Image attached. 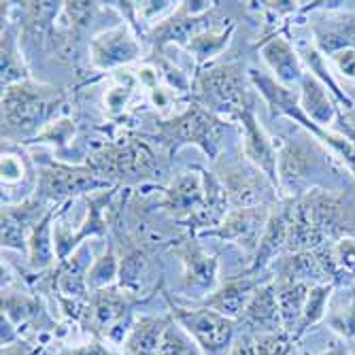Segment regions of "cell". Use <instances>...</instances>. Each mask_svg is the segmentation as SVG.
Instances as JSON below:
<instances>
[{
    "label": "cell",
    "mask_w": 355,
    "mask_h": 355,
    "mask_svg": "<svg viewBox=\"0 0 355 355\" xmlns=\"http://www.w3.org/2000/svg\"><path fill=\"white\" fill-rule=\"evenodd\" d=\"M219 3H211V0H187V3H179V7L162 19L157 26L149 30V41L153 43L155 55H162V49L166 45H181L185 47L198 32L215 26L213 13Z\"/></svg>",
    "instance_id": "10"
},
{
    "label": "cell",
    "mask_w": 355,
    "mask_h": 355,
    "mask_svg": "<svg viewBox=\"0 0 355 355\" xmlns=\"http://www.w3.org/2000/svg\"><path fill=\"white\" fill-rule=\"evenodd\" d=\"M275 289H277V300H279V311H281V319H283V330L289 334H296L298 324L304 313V304L309 300V292L315 285H306V283H287V281H275Z\"/></svg>",
    "instance_id": "34"
},
{
    "label": "cell",
    "mask_w": 355,
    "mask_h": 355,
    "mask_svg": "<svg viewBox=\"0 0 355 355\" xmlns=\"http://www.w3.org/2000/svg\"><path fill=\"white\" fill-rule=\"evenodd\" d=\"M334 69L349 81H355V49H343L330 55Z\"/></svg>",
    "instance_id": "45"
},
{
    "label": "cell",
    "mask_w": 355,
    "mask_h": 355,
    "mask_svg": "<svg viewBox=\"0 0 355 355\" xmlns=\"http://www.w3.org/2000/svg\"><path fill=\"white\" fill-rule=\"evenodd\" d=\"M225 130H228L225 119L196 103H189L175 117L157 121L153 139L166 147L168 155L177 153L185 145H196L209 159H217L223 149Z\"/></svg>",
    "instance_id": "3"
},
{
    "label": "cell",
    "mask_w": 355,
    "mask_h": 355,
    "mask_svg": "<svg viewBox=\"0 0 355 355\" xmlns=\"http://www.w3.org/2000/svg\"><path fill=\"white\" fill-rule=\"evenodd\" d=\"M298 101H300V107L306 113V117L313 123H317L319 128L330 130V125L336 119H340V113L336 111V103L332 101L328 87L311 73H306L300 83Z\"/></svg>",
    "instance_id": "27"
},
{
    "label": "cell",
    "mask_w": 355,
    "mask_h": 355,
    "mask_svg": "<svg viewBox=\"0 0 355 355\" xmlns=\"http://www.w3.org/2000/svg\"><path fill=\"white\" fill-rule=\"evenodd\" d=\"M0 181H3V193L15 189L17 185H24L30 177L28 159L19 153L5 151L3 149V162H0Z\"/></svg>",
    "instance_id": "38"
},
{
    "label": "cell",
    "mask_w": 355,
    "mask_h": 355,
    "mask_svg": "<svg viewBox=\"0 0 355 355\" xmlns=\"http://www.w3.org/2000/svg\"><path fill=\"white\" fill-rule=\"evenodd\" d=\"M85 166L111 185H119L121 181L153 177L157 171V159L153 149L143 139L125 137L92 151L85 159Z\"/></svg>",
    "instance_id": "6"
},
{
    "label": "cell",
    "mask_w": 355,
    "mask_h": 355,
    "mask_svg": "<svg viewBox=\"0 0 355 355\" xmlns=\"http://www.w3.org/2000/svg\"><path fill=\"white\" fill-rule=\"evenodd\" d=\"M3 355H32V345L26 340H17L9 347H3Z\"/></svg>",
    "instance_id": "47"
},
{
    "label": "cell",
    "mask_w": 355,
    "mask_h": 355,
    "mask_svg": "<svg viewBox=\"0 0 355 355\" xmlns=\"http://www.w3.org/2000/svg\"><path fill=\"white\" fill-rule=\"evenodd\" d=\"M324 266L332 285H347L355 281V239L340 236L313 251Z\"/></svg>",
    "instance_id": "26"
},
{
    "label": "cell",
    "mask_w": 355,
    "mask_h": 355,
    "mask_svg": "<svg viewBox=\"0 0 355 355\" xmlns=\"http://www.w3.org/2000/svg\"><path fill=\"white\" fill-rule=\"evenodd\" d=\"M132 89H135V77H130V75H128L125 83H123V79H121L117 85H113V87L105 94V109H107V113L113 115V117L121 115L123 109L128 107V101H130Z\"/></svg>",
    "instance_id": "42"
},
{
    "label": "cell",
    "mask_w": 355,
    "mask_h": 355,
    "mask_svg": "<svg viewBox=\"0 0 355 355\" xmlns=\"http://www.w3.org/2000/svg\"><path fill=\"white\" fill-rule=\"evenodd\" d=\"M67 94L32 79L3 89V143L35 141L62 109Z\"/></svg>",
    "instance_id": "1"
},
{
    "label": "cell",
    "mask_w": 355,
    "mask_h": 355,
    "mask_svg": "<svg viewBox=\"0 0 355 355\" xmlns=\"http://www.w3.org/2000/svg\"><path fill=\"white\" fill-rule=\"evenodd\" d=\"M117 279H119V257L113 247H107V251L96 257L87 270V287L89 292H98V289L117 285Z\"/></svg>",
    "instance_id": "35"
},
{
    "label": "cell",
    "mask_w": 355,
    "mask_h": 355,
    "mask_svg": "<svg viewBox=\"0 0 355 355\" xmlns=\"http://www.w3.org/2000/svg\"><path fill=\"white\" fill-rule=\"evenodd\" d=\"M289 217H292V198H285L272 205L270 219L266 223V230L257 245L255 255L251 257L249 266L243 270L245 275L262 277V272L277 262V255L287 251V236H289Z\"/></svg>",
    "instance_id": "19"
},
{
    "label": "cell",
    "mask_w": 355,
    "mask_h": 355,
    "mask_svg": "<svg viewBox=\"0 0 355 355\" xmlns=\"http://www.w3.org/2000/svg\"><path fill=\"white\" fill-rule=\"evenodd\" d=\"M275 281L306 283V285L330 283L324 266H321V262L317 260V255L313 251H298V253H289L287 257H281L277 262Z\"/></svg>",
    "instance_id": "32"
},
{
    "label": "cell",
    "mask_w": 355,
    "mask_h": 355,
    "mask_svg": "<svg viewBox=\"0 0 355 355\" xmlns=\"http://www.w3.org/2000/svg\"><path fill=\"white\" fill-rule=\"evenodd\" d=\"M51 355H119V353H115L111 347H107L105 340L94 338V340L79 345V347H60Z\"/></svg>",
    "instance_id": "44"
},
{
    "label": "cell",
    "mask_w": 355,
    "mask_h": 355,
    "mask_svg": "<svg viewBox=\"0 0 355 355\" xmlns=\"http://www.w3.org/2000/svg\"><path fill=\"white\" fill-rule=\"evenodd\" d=\"M55 205H47L39 196H28L17 205H3L0 223H3V249L28 251V239L32 230Z\"/></svg>",
    "instance_id": "13"
},
{
    "label": "cell",
    "mask_w": 355,
    "mask_h": 355,
    "mask_svg": "<svg viewBox=\"0 0 355 355\" xmlns=\"http://www.w3.org/2000/svg\"><path fill=\"white\" fill-rule=\"evenodd\" d=\"M332 289H334L332 283H324V285L311 287L309 300L304 304V313H302V319H300L294 338H298L302 332H306L311 326H315L317 321L326 315V309H328V302H330V296H332Z\"/></svg>",
    "instance_id": "36"
},
{
    "label": "cell",
    "mask_w": 355,
    "mask_h": 355,
    "mask_svg": "<svg viewBox=\"0 0 355 355\" xmlns=\"http://www.w3.org/2000/svg\"><path fill=\"white\" fill-rule=\"evenodd\" d=\"M159 355H205V351L173 319L171 326L164 332L162 347H159Z\"/></svg>",
    "instance_id": "37"
},
{
    "label": "cell",
    "mask_w": 355,
    "mask_h": 355,
    "mask_svg": "<svg viewBox=\"0 0 355 355\" xmlns=\"http://www.w3.org/2000/svg\"><path fill=\"white\" fill-rule=\"evenodd\" d=\"M330 328L345 338H355V298L330 317Z\"/></svg>",
    "instance_id": "43"
},
{
    "label": "cell",
    "mask_w": 355,
    "mask_h": 355,
    "mask_svg": "<svg viewBox=\"0 0 355 355\" xmlns=\"http://www.w3.org/2000/svg\"><path fill=\"white\" fill-rule=\"evenodd\" d=\"M262 53V60L266 62V67L272 73V79L281 83L287 89H300V83L306 75L300 53L294 49L292 41H289L283 32H270L262 39V43H257Z\"/></svg>",
    "instance_id": "17"
},
{
    "label": "cell",
    "mask_w": 355,
    "mask_h": 355,
    "mask_svg": "<svg viewBox=\"0 0 355 355\" xmlns=\"http://www.w3.org/2000/svg\"><path fill=\"white\" fill-rule=\"evenodd\" d=\"M64 3H21L17 11L21 13V45L37 49L55 41L58 17Z\"/></svg>",
    "instance_id": "21"
},
{
    "label": "cell",
    "mask_w": 355,
    "mask_h": 355,
    "mask_svg": "<svg viewBox=\"0 0 355 355\" xmlns=\"http://www.w3.org/2000/svg\"><path fill=\"white\" fill-rule=\"evenodd\" d=\"M311 32L324 55L355 49V13H324L311 21Z\"/></svg>",
    "instance_id": "23"
},
{
    "label": "cell",
    "mask_w": 355,
    "mask_h": 355,
    "mask_svg": "<svg viewBox=\"0 0 355 355\" xmlns=\"http://www.w3.org/2000/svg\"><path fill=\"white\" fill-rule=\"evenodd\" d=\"M183 264V289L193 292V296H209L219 287V262L215 255H209L196 241L187 239L175 247Z\"/></svg>",
    "instance_id": "15"
},
{
    "label": "cell",
    "mask_w": 355,
    "mask_h": 355,
    "mask_svg": "<svg viewBox=\"0 0 355 355\" xmlns=\"http://www.w3.org/2000/svg\"><path fill=\"white\" fill-rule=\"evenodd\" d=\"M3 317L11 321L19 334L30 330L39 332L55 328V321L49 317L37 296H30L26 292H13V289H3Z\"/></svg>",
    "instance_id": "24"
},
{
    "label": "cell",
    "mask_w": 355,
    "mask_h": 355,
    "mask_svg": "<svg viewBox=\"0 0 355 355\" xmlns=\"http://www.w3.org/2000/svg\"><path fill=\"white\" fill-rule=\"evenodd\" d=\"M249 75L245 73L243 62H221L207 67L193 79L191 103L205 107L221 119H236L241 113L253 105L249 89Z\"/></svg>",
    "instance_id": "4"
},
{
    "label": "cell",
    "mask_w": 355,
    "mask_h": 355,
    "mask_svg": "<svg viewBox=\"0 0 355 355\" xmlns=\"http://www.w3.org/2000/svg\"><path fill=\"white\" fill-rule=\"evenodd\" d=\"M262 285V277H253V275H236L221 283L213 294L200 300V306H207L211 311H217L219 315L239 321L241 315L245 313L251 296L255 294V289Z\"/></svg>",
    "instance_id": "22"
},
{
    "label": "cell",
    "mask_w": 355,
    "mask_h": 355,
    "mask_svg": "<svg viewBox=\"0 0 355 355\" xmlns=\"http://www.w3.org/2000/svg\"><path fill=\"white\" fill-rule=\"evenodd\" d=\"M55 217H58V205L51 207V211L43 217V221L37 225L35 230H32V234L28 239V266L37 272L49 270L53 266V262L58 264L55 239H53Z\"/></svg>",
    "instance_id": "31"
},
{
    "label": "cell",
    "mask_w": 355,
    "mask_h": 355,
    "mask_svg": "<svg viewBox=\"0 0 355 355\" xmlns=\"http://www.w3.org/2000/svg\"><path fill=\"white\" fill-rule=\"evenodd\" d=\"M149 272H151V257H149L147 249L141 245H132L119 257L117 287L123 289L125 294L145 300L149 296V294H145Z\"/></svg>",
    "instance_id": "29"
},
{
    "label": "cell",
    "mask_w": 355,
    "mask_h": 355,
    "mask_svg": "<svg viewBox=\"0 0 355 355\" xmlns=\"http://www.w3.org/2000/svg\"><path fill=\"white\" fill-rule=\"evenodd\" d=\"M73 135H75V123L71 119H55L32 143H51L55 145V149L67 151Z\"/></svg>",
    "instance_id": "41"
},
{
    "label": "cell",
    "mask_w": 355,
    "mask_h": 355,
    "mask_svg": "<svg viewBox=\"0 0 355 355\" xmlns=\"http://www.w3.org/2000/svg\"><path fill=\"white\" fill-rule=\"evenodd\" d=\"M311 151L298 143L289 141L279 149L277 157V168H279V189L287 193V198H298L300 196V185L306 179L311 171Z\"/></svg>",
    "instance_id": "25"
},
{
    "label": "cell",
    "mask_w": 355,
    "mask_h": 355,
    "mask_svg": "<svg viewBox=\"0 0 355 355\" xmlns=\"http://www.w3.org/2000/svg\"><path fill=\"white\" fill-rule=\"evenodd\" d=\"M247 75H249V83L253 85V89L266 101L272 117H289L296 123H300L304 130L313 132V137L324 143L332 151V155H336L355 175V145L345 135L326 130V128H319L317 123H313L300 107L298 94L294 89H287L281 83H277L270 75L257 71V69H249Z\"/></svg>",
    "instance_id": "5"
},
{
    "label": "cell",
    "mask_w": 355,
    "mask_h": 355,
    "mask_svg": "<svg viewBox=\"0 0 355 355\" xmlns=\"http://www.w3.org/2000/svg\"><path fill=\"white\" fill-rule=\"evenodd\" d=\"M272 207H247V209H230L225 219L217 228L205 232L202 236H213L223 243L236 245L251 262V257L257 251L260 239L266 230Z\"/></svg>",
    "instance_id": "11"
},
{
    "label": "cell",
    "mask_w": 355,
    "mask_h": 355,
    "mask_svg": "<svg viewBox=\"0 0 355 355\" xmlns=\"http://www.w3.org/2000/svg\"><path fill=\"white\" fill-rule=\"evenodd\" d=\"M234 28H236L234 21L211 26V28L198 32V35L185 45V49L193 55V62H196L198 71H205L217 55H221L225 51V47H228V43L234 35Z\"/></svg>",
    "instance_id": "33"
},
{
    "label": "cell",
    "mask_w": 355,
    "mask_h": 355,
    "mask_svg": "<svg viewBox=\"0 0 355 355\" xmlns=\"http://www.w3.org/2000/svg\"><path fill=\"white\" fill-rule=\"evenodd\" d=\"M171 315L177 324L196 340V345L205 351V355H217L225 347H230L236 332V321L219 315L217 311H211L207 306H179L173 300Z\"/></svg>",
    "instance_id": "9"
},
{
    "label": "cell",
    "mask_w": 355,
    "mask_h": 355,
    "mask_svg": "<svg viewBox=\"0 0 355 355\" xmlns=\"http://www.w3.org/2000/svg\"><path fill=\"white\" fill-rule=\"evenodd\" d=\"M28 79L30 73L21 53L19 35L11 26V21H7L3 24V35H0V85H3V89H7Z\"/></svg>",
    "instance_id": "30"
},
{
    "label": "cell",
    "mask_w": 355,
    "mask_h": 355,
    "mask_svg": "<svg viewBox=\"0 0 355 355\" xmlns=\"http://www.w3.org/2000/svg\"><path fill=\"white\" fill-rule=\"evenodd\" d=\"M139 302L143 300L125 294L117 285L92 292L87 313L81 326L87 332H92L94 338L109 340L113 345H123L128 332H130L135 324L132 309Z\"/></svg>",
    "instance_id": "7"
},
{
    "label": "cell",
    "mask_w": 355,
    "mask_h": 355,
    "mask_svg": "<svg viewBox=\"0 0 355 355\" xmlns=\"http://www.w3.org/2000/svg\"><path fill=\"white\" fill-rule=\"evenodd\" d=\"M345 202L338 193L309 189L292 198L287 251H315L321 245L340 239L345 230Z\"/></svg>",
    "instance_id": "2"
},
{
    "label": "cell",
    "mask_w": 355,
    "mask_h": 355,
    "mask_svg": "<svg viewBox=\"0 0 355 355\" xmlns=\"http://www.w3.org/2000/svg\"><path fill=\"white\" fill-rule=\"evenodd\" d=\"M239 123L243 128V151H245V157L253 164L255 171H260L279 189V168H277L279 151L275 149L270 137L264 132V128L260 125V121H257L253 105H249L241 113Z\"/></svg>",
    "instance_id": "18"
},
{
    "label": "cell",
    "mask_w": 355,
    "mask_h": 355,
    "mask_svg": "<svg viewBox=\"0 0 355 355\" xmlns=\"http://www.w3.org/2000/svg\"><path fill=\"white\" fill-rule=\"evenodd\" d=\"M236 324L245 326V332L253 336L283 332V319H281L277 289H275L272 279L255 289V294L251 296L245 313L241 315Z\"/></svg>",
    "instance_id": "20"
},
{
    "label": "cell",
    "mask_w": 355,
    "mask_h": 355,
    "mask_svg": "<svg viewBox=\"0 0 355 355\" xmlns=\"http://www.w3.org/2000/svg\"><path fill=\"white\" fill-rule=\"evenodd\" d=\"M205 198H207V189H205L202 168H196V171L181 173L173 179V183L164 189L159 207L185 228L202 211Z\"/></svg>",
    "instance_id": "14"
},
{
    "label": "cell",
    "mask_w": 355,
    "mask_h": 355,
    "mask_svg": "<svg viewBox=\"0 0 355 355\" xmlns=\"http://www.w3.org/2000/svg\"><path fill=\"white\" fill-rule=\"evenodd\" d=\"M225 193H228L230 209H247V207H270V200L277 202V187L260 173V171H243L228 168L217 175Z\"/></svg>",
    "instance_id": "16"
},
{
    "label": "cell",
    "mask_w": 355,
    "mask_h": 355,
    "mask_svg": "<svg viewBox=\"0 0 355 355\" xmlns=\"http://www.w3.org/2000/svg\"><path fill=\"white\" fill-rule=\"evenodd\" d=\"M141 58V45L130 26L119 24L89 41V60L96 71H117Z\"/></svg>",
    "instance_id": "12"
},
{
    "label": "cell",
    "mask_w": 355,
    "mask_h": 355,
    "mask_svg": "<svg viewBox=\"0 0 355 355\" xmlns=\"http://www.w3.org/2000/svg\"><path fill=\"white\" fill-rule=\"evenodd\" d=\"M109 181L96 175L85 164L43 162L37 175V196L51 205H67L77 196H92L96 191L111 189Z\"/></svg>",
    "instance_id": "8"
},
{
    "label": "cell",
    "mask_w": 355,
    "mask_h": 355,
    "mask_svg": "<svg viewBox=\"0 0 355 355\" xmlns=\"http://www.w3.org/2000/svg\"><path fill=\"white\" fill-rule=\"evenodd\" d=\"M257 355H296V338L289 332L257 334Z\"/></svg>",
    "instance_id": "40"
},
{
    "label": "cell",
    "mask_w": 355,
    "mask_h": 355,
    "mask_svg": "<svg viewBox=\"0 0 355 355\" xmlns=\"http://www.w3.org/2000/svg\"><path fill=\"white\" fill-rule=\"evenodd\" d=\"M302 55H304V62L309 64L311 75H315V77H317L321 83H324V85H330V89H332V94H334V98H338L340 103H345V105H347V109H351V107H353V103L349 101V96H347L345 92H340V87L334 83V79H332L330 71L326 69L324 53H321L315 45H311V47H306V49L302 51Z\"/></svg>",
    "instance_id": "39"
},
{
    "label": "cell",
    "mask_w": 355,
    "mask_h": 355,
    "mask_svg": "<svg viewBox=\"0 0 355 355\" xmlns=\"http://www.w3.org/2000/svg\"><path fill=\"white\" fill-rule=\"evenodd\" d=\"M228 355H257V343H255V336L253 334H239L232 345H230V351Z\"/></svg>",
    "instance_id": "46"
},
{
    "label": "cell",
    "mask_w": 355,
    "mask_h": 355,
    "mask_svg": "<svg viewBox=\"0 0 355 355\" xmlns=\"http://www.w3.org/2000/svg\"><path fill=\"white\" fill-rule=\"evenodd\" d=\"M173 317H153V315H141L135 319V324L123 340V353L121 355H159L162 338L166 328L171 326Z\"/></svg>",
    "instance_id": "28"
},
{
    "label": "cell",
    "mask_w": 355,
    "mask_h": 355,
    "mask_svg": "<svg viewBox=\"0 0 355 355\" xmlns=\"http://www.w3.org/2000/svg\"><path fill=\"white\" fill-rule=\"evenodd\" d=\"M319 355H351L347 349H340V347H334L330 351H324V353H319Z\"/></svg>",
    "instance_id": "48"
}]
</instances>
